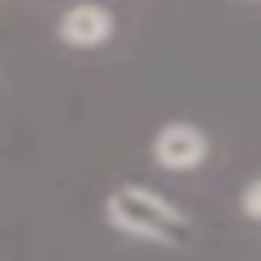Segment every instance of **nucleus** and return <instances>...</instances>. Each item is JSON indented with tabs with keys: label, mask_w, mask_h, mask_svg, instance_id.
<instances>
[{
	"label": "nucleus",
	"mask_w": 261,
	"mask_h": 261,
	"mask_svg": "<svg viewBox=\"0 0 261 261\" xmlns=\"http://www.w3.org/2000/svg\"><path fill=\"white\" fill-rule=\"evenodd\" d=\"M106 220L135 237V241H151V245H184L192 237V220L184 208H175L167 196H159L155 188L143 184H122L106 196Z\"/></svg>",
	"instance_id": "obj_1"
},
{
	"label": "nucleus",
	"mask_w": 261,
	"mask_h": 261,
	"mask_svg": "<svg viewBox=\"0 0 261 261\" xmlns=\"http://www.w3.org/2000/svg\"><path fill=\"white\" fill-rule=\"evenodd\" d=\"M151 159L163 171H196L208 159V135L196 122H167L151 139Z\"/></svg>",
	"instance_id": "obj_2"
},
{
	"label": "nucleus",
	"mask_w": 261,
	"mask_h": 261,
	"mask_svg": "<svg viewBox=\"0 0 261 261\" xmlns=\"http://www.w3.org/2000/svg\"><path fill=\"white\" fill-rule=\"evenodd\" d=\"M57 37L73 49H98L114 37V16L110 8L94 4V0H82V4H69L57 20Z\"/></svg>",
	"instance_id": "obj_3"
},
{
	"label": "nucleus",
	"mask_w": 261,
	"mask_h": 261,
	"mask_svg": "<svg viewBox=\"0 0 261 261\" xmlns=\"http://www.w3.org/2000/svg\"><path fill=\"white\" fill-rule=\"evenodd\" d=\"M241 212L249 220H261V179H249L245 192H241Z\"/></svg>",
	"instance_id": "obj_4"
}]
</instances>
